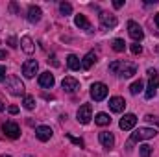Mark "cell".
<instances>
[{
  "instance_id": "4316f807",
  "label": "cell",
  "mask_w": 159,
  "mask_h": 157,
  "mask_svg": "<svg viewBox=\"0 0 159 157\" xmlns=\"http://www.w3.org/2000/svg\"><path fill=\"white\" fill-rule=\"evenodd\" d=\"M24 107H26L28 111H32V109L35 107V98H34V96H24Z\"/></svg>"
},
{
  "instance_id": "7c38bea8",
  "label": "cell",
  "mask_w": 159,
  "mask_h": 157,
  "mask_svg": "<svg viewBox=\"0 0 159 157\" xmlns=\"http://www.w3.org/2000/svg\"><path fill=\"white\" fill-rule=\"evenodd\" d=\"M2 129L6 133V137H9V139H19V135H20V128L15 122H6L2 126Z\"/></svg>"
},
{
  "instance_id": "44dd1931",
  "label": "cell",
  "mask_w": 159,
  "mask_h": 157,
  "mask_svg": "<svg viewBox=\"0 0 159 157\" xmlns=\"http://www.w3.org/2000/svg\"><path fill=\"white\" fill-rule=\"evenodd\" d=\"M67 65H69V69H70V70H80V67H81V61H80L78 56L70 54V56L67 57Z\"/></svg>"
},
{
  "instance_id": "484cf974",
  "label": "cell",
  "mask_w": 159,
  "mask_h": 157,
  "mask_svg": "<svg viewBox=\"0 0 159 157\" xmlns=\"http://www.w3.org/2000/svg\"><path fill=\"white\" fill-rule=\"evenodd\" d=\"M152 146H148V144H143L141 148H139V154H141V157H150L152 155Z\"/></svg>"
},
{
  "instance_id": "836d02e7",
  "label": "cell",
  "mask_w": 159,
  "mask_h": 157,
  "mask_svg": "<svg viewBox=\"0 0 159 157\" xmlns=\"http://www.w3.org/2000/svg\"><path fill=\"white\" fill-rule=\"evenodd\" d=\"M113 6L119 9V7H122V6H124V0H115V2H113Z\"/></svg>"
},
{
  "instance_id": "e0dca14e",
  "label": "cell",
  "mask_w": 159,
  "mask_h": 157,
  "mask_svg": "<svg viewBox=\"0 0 159 157\" xmlns=\"http://www.w3.org/2000/svg\"><path fill=\"white\" fill-rule=\"evenodd\" d=\"M41 15H43V11H41L39 6H30V7H28V15H26V19H28L30 22H39Z\"/></svg>"
},
{
  "instance_id": "f546056e",
  "label": "cell",
  "mask_w": 159,
  "mask_h": 157,
  "mask_svg": "<svg viewBox=\"0 0 159 157\" xmlns=\"http://www.w3.org/2000/svg\"><path fill=\"white\" fill-rule=\"evenodd\" d=\"M144 120H148V122H154V124H157L159 126V117H152V115H146Z\"/></svg>"
},
{
  "instance_id": "8d00e7d4",
  "label": "cell",
  "mask_w": 159,
  "mask_h": 157,
  "mask_svg": "<svg viewBox=\"0 0 159 157\" xmlns=\"http://www.w3.org/2000/svg\"><path fill=\"white\" fill-rule=\"evenodd\" d=\"M48 61H52V65H56V67L59 65V63H57V59H56V56H52V59H48Z\"/></svg>"
},
{
  "instance_id": "5bb4252c",
  "label": "cell",
  "mask_w": 159,
  "mask_h": 157,
  "mask_svg": "<svg viewBox=\"0 0 159 157\" xmlns=\"http://www.w3.org/2000/svg\"><path fill=\"white\" fill-rule=\"evenodd\" d=\"M124 107H126V100H124L122 96H113V98H109V109H111L113 113H122Z\"/></svg>"
},
{
  "instance_id": "4dcf8cb0",
  "label": "cell",
  "mask_w": 159,
  "mask_h": 157,
  "mask_svg": "<svg viewBox=\"0 0 159 157\" xmlns=\"http://www.w3.org/2000/svg\"><path fill=\"white\" fill-rule=\"evenodd\" d=\"M7 43H9V46H11V48H17V46H19V44H17V39H15L13 35H11V37L7 39Z\"/></svg>"
},
{
  "instance_id": "8992f818",
  "label": "cell",
  "mask_w": 159,
  "mask_h": 157,
  "mask_svg": "<svg viewBox=\"0 0 159 157\" xmlns=\"http://www.w3.org/2000/svg\"><path fill=\"white\" fill-rule=\"evenodd\" d=\"M117 24H119V20H117L115 15L106 13V11L100 13V28H102V30H113Z\"/></svg>"
},
{
  "instance_id": "d6a6232c",
  "label": "cell",
  "mask_w": 159,
  "mask_h": 157,
  "mask_svg": "<svg viewBox=\"0 0 159 157\" xmlns=\"http://www.w3.org/2000/svg\"><path fill=\"white\" fill-rule=\"evenodd\" d=\"M7 111H9L11 115H17V113H19V107H17V105H9V107H7Z\"/></svg>"
},
{
  "instance_id": "2e32d148",
  "label": "cell",
  "mask_w": 159,
  "mask_h": 157,
  "mask_svg": "<svg viewBox=\"0 0 159 157\" xmlns=\"http://www.w3.org/2000/svg\"><path fill=\"white\" fill-rule=\"evenodd\" d=\"M54 83H56V79H54V74H50V72H43L39 76V85L43 89H52Z\"/></svg>"
},
{
  "instance_id": "ab89813d",
  "label": "cell",
  "mask_w": 159,
  "mask_h": 157,
  "mask_svg": "<svg viewBox=\"0 0 159 157\" xmlns=\"http://www.w3.org/2000/svg\"><path fill=\"white\" fill-rule=\"evenodd\" d=\"M0 157H11V155H0Z\"/></svg>"
},
{
  "instance_id": "cb8c5ba5",
  "label": "cell",
  "mask_w": 159,
  "mask_h": 157,
  "mask_svg": "<svg viewBox=\"0 0 159 157\" xmlns=\"http://www.w3.org/2000/svg\"><path fill=\"white\" fill-rule=\"evenodd\" d=\"M59 11H61V15H65V17H67V15H70V13H72V6H70L69 2H61V4H59Z\"/></svg>"
},
{
  "instance_id": "9c48e42d",
  "label": "cell",
  "mask_w": 159,
  "mask_h": 157,
  "mask_svg": "<svg viewBox=\"0 0 159 157\" xmlns=\"http://www.w3.org/2000/svg\"><path fill=\"white\" fill-rule=\"evenodd\" d=\"M37 69H39V63L35 61V59H28V61H24V65H22V74H24V78H34L35 74H37Z\"/></svg>"
},
{
  "instance_id": "603a6c76",
  "label": "cell",
  "mask_w": 159,
  "mask_h": 157,
  "mask_svg": "<svg viewBox=\"0 0 159 157\" xmlns=\"http://www.w3.org/2000/svg\"><path fill=\"white\" fill-rule=\"evenodd\" d=\"M143 89H144L143 79H137V81H133V83L129 85V92H131V94H139V92H143Z\"/></svg>"
},
{
  "instance_id": "4fadbf2b",
  "label": "cell",
  "mask_w": 159,
  "mask_h": 157,
  "mask_svg": "<svg viewBox=\"0 0 159 157\" xmlns=\"http://www.w3.org/2000/svg\"><path fill=\"white\" fill-rule=\"evenodd\" d=\"M52 128L50 126H37L35 128V137L39 139L41 142H46V141H50L52 139Z\"/></svg>"
},
{
  "instance_id": "f35d334b",
  "label": "cell",
  "mask_w": 159,
  "mask_h": 157,
  "mask_svg": "<svg viewBox=\"0 0 159 157\" xmlns=\"http://www.w3.org/2000/svg\"><path fill=\"white\" fill-rule=\"evenodd\" d=\"M156 24H157V28H159V13L156 15Z\"/></svg>"
},
{
  "instance_id": "9a60e30c",
  "label": "cell",
  "mask_w": 159,
  "mask_h": 157,
  "mask_svg": "<svg viewBox=\"0 0 159 157\" xmlns=\"http://www.w3.org/2000/svg\"><path fill=\"white\" fill-rule=\"evenodd\" d=\"M98 139H100V144L104 146V148H113L115 146V137H113V133H109V131H102L100 135H98Z\"/></svg>"
},
{
  "instance_id": "d6986e66",
  "label": "cell",
  "mask_w": 159,
  "mask_h": 157,
  "mask_svg": "<svg viewBox=\"0 0 159 157\" xmlns=\"http://www.w3.org/2000/svg\"><path fill=\"white\" fill-rule=\"evenodd\" d=\"M94 63H96V54H94V52H87L85 57L81 59V69H83V70H89Z\"/></svg>"
},
{
  "instance_id": "5b68a950",
  "label": "cell",
  "mask_w": 159,
  "mask_h": 157,
  "mask_svg": "<svg viewBox=\"0 0 159 157\" xmlns=\"http://www.w3.org/2000/svg\"><path fill=\"white\" fill-rule=\"evenodd\" d=\"M107 92H109V91H107V85H106V83H100V81H98V83H93V85H91V98H93L94 102H102V100L107 96Z\"/></svg>"
},
{
  "instance_id": "d590c367",
  "label": "cell",
  "mask_w": 159,
  "mask_h": 157,
  "mask_svg": "<svg viewBox=\"0 0 159 157\" xmlns=\"http://www.w3.org/2000/svg\"><path fill=\"white\" fill-rule=\"evenodd\" d=\"M7 57V52L6 50H0V59H6Z\"/></svg>"
},
{
  "instance_id": "7a4b0ae2",
  "label": "cell",
  "mask_w": 159,
  "mask_h": 157,
  "mask_svg": "<svg viewBox=\"0 0 159 157\" xmlns=\"http://www.w3.org/2000/svg\"><path fill=\"white\" fill-rule=\"evenodd\" d=\"M148 76H150V81H148V89H146L144 96H146L148 100H152V98L156 96L157 89H159V74H157V70L150 69V70H148Z\"/></svg>"
},
{
  "instance_id": "e575fe53",
  "label": "cell",
  "mask_w": 159,
  "mask_h": 157,
  "mask_svg": "<svg viewBox=\"0 0 159 157\" xmlns=\"http://www.w3.org/2000/svg\"><path fill=\"white\" fill-rule=\"evenodd\" d=\"M9 7H11V11H13V13H19V7H17V4H15V2H11V4H9Z\"/></svg>"
},
{
  "instance_id": "74e56055",
  "label": "cell",
  "mask_w": 159,
  "mask_h": 157,
  "mask_svg": "<svg viewBox=\"0 0 159 157\" xmlns=\"http://www.w3.org/2000/svg\"><path fill=\"white\" fill-rule=\"evenodd\" d=\"M2 111H4V102L0 100V113H2Z\"/></svg>"
},
{
  "instance_id": "30bf717a",
  "label": "cell",
  "mask_w": 159,
  "mask_h": 157,
  "mask_svg": "<svg viewBox=\"0 0 159 157\" xmlns=\"http://www.w3.org/2000/svg\"><path fill=\"white\" fill-rule=\"evenodd\" d=\"M135 124H137V117H135V115H131V113L124 115V117L120 118V122H119L120 129H124V131L133 129V128H135Z\"/></svg>"
},
{
  "instance_id": "ba28073f",
  "label": "cell",
  "mask_w": 159,
  "mask_h": 157,
  "mask_svg": "<svg viewBox=\"0 0 159 157\" xmlns=\"http://www.w3.org/2000/svg\"><path fill=\"white\" fill-rule=\"evenodd\" d=\"M128 34H129V37L135 41V43H139V41H143L144 37V32H143V28L135 22V20H129L128 22Z\"/></svg>"
},
{
  "instance_id": "52a82bcc",
  "label": "cell",
  "mask_w": 159,
  "mask_h": 157,
  "mask_svg": "<svg viewBox=\"0 0 159 157\" xmlns=\"http://www.w3.org/2000/svg\"><path fill=\"white\" fill-rule=\"evenodd\" d=\"M76 117H78L80 124H89L91 118H93V107H91V104H83V105L78 109Z\"/></svg>"
},
{
  "instance_id": "d4e9b609",
  "label": "cell",
  "mask_w": 159,
  "mask_h": 157,
  "mask_svg": "<svg viewBox=\"0 0 159 157\" xmlns=\"http://www.w3.org/2000/svg\"><path fill=\"white\" fill-rule=\"evenodd\" d=\"M113 50H115V52H124V50H126V43H124V39H115L113 41Z\"/></svg>"
},
{
  "instance_id": "277c9868",
  "label": "cell",
  "mask_w": 159,
  "mask_h": 157,
  "mask_svg": "<svg viewBox=\"0 0 159 157\" xmlns=\"http://www.w3.org/2000/svg\"><path fill=\"white\" fill-rule=\"evenodd\" d=\"M157 131L154 128H139L131 133V142H139V141H146V139H152L156 137Z\"/></svg>"
},
{
  "instance_id": "f1b7e54d",
  "label": "cell",
  "mask_w": 159,
  "mask_h": 157,
  "mask_svg": "<svg viewBox=\"0 0 159 157\" xmlns=\"http://www.w3.org/2000/svg\"><path fill=\"white\" fill-rule=\"evenodd\" d=\"M67 139H69V141H72L76 146H83V141H81V139H78V137H72L70 133H67Z\"/></svg>"
},
{
  "instance_id": "8fae6325",
  "label": "cell",
  "mask_w": 159,
  "mask_h": 157,
  "mask_svg": "<svg viewBox=\"0 0 159 157\" xmlns=\"http://www.w3.org/2000/svg\"><path fill=\"white\" fill-rule=\"evenodd\" d=\"M61 87L65 89V92H76L80 89V81L76 78H72V76H67V78H63V81H61Z\"/></svg>"
},
{
  "instance_id": "ffe728a7",
  "label": "cell",
  "mask_w": 159,
  "mask_h": 157,
  "mask_svg": "<svg viewBox=\"0 0 159 157\" xmlns=\"http://www.w3.org/2000/svg\"><path fill=\"white\" fill-rule=\"evenodd\" d=\"M20 48H22V50H24L26 54H34V50H35V44H34L32 37L24 35V37L20 39Z\"/></svg>"
},
{
  "instance_id": "6da1fadb",
  "label": "cell",
  "mask_w": 159,
  "mask_h": 157,
  "mask_svg": "<svg viewBox=\"0 0 159 157\" xmlns=\"http://www.w3.org/2000/svg\"><path fill=\"white\" fill-rule=\"evenodd\" d=\"M109 72L117 74L120 78H131L133 74H137V65L131 61H113L109 65Z\"/></svg>"
},
{
  "instance_id": "ac0fdd59",
  "label": "cell",
  "mask_w": 159,
  "mask_h": 157,
  "mask_svg": "<svg viewBox=\"0 0 159 157\" xmlns=\"http://www.w3.org/2000/svg\"><path fill=\"white\" fill-rule=\"evenodd\" d=\"M74 24L78 26L80 30L93 32V26H91V22L87 20V17H85V15H76V17H74Z\"/></svg>"
},
{
  "instance_id": "83f0119b",
  "label": "cell",
  "mask_w": 159,
  "mask_h": 157,
  "mask_svg": "<svg viewBox=\"0 0 159 157\" xmlns=\"http://www.w3.org/2000/svg\"><path fill=\"white\" fill-rule=\"evenodd\" d=\"M129 50H131V54H133V56H139V54L143 52V46H141L139 43H133V44L129 46Z\"/></svg>"
},
{
  "instance_id": "7402d4cb",
  "label": "cell",
  "mask_w": 159,
  "mask_h": 157,
  "mask_svg": "<svg viewBox=\"0 0 159 157\" xmlns=\"http://www.w3.org/2000/svg\"><path fill=\"white\" fill-rule=\"evenodd\" d=\"M94 122L98 124V126H107V124H111V118L107 113H98L96 117H94Z\"/></svg>"
},
{
  "instance_id": "1f68e13d",
  "label": "cell",
  "mask_w": 159,
  "mask_h": 157,
  "mask_svg": "<svg viewBox=\"0 0 159 157\" xmlns=\"http://www.w3.org/2000/svg\"><path fill=\"white\" fill-rule=\"evenodd\" d=\"M4 79H6V67L0 65V81H4Z\"/></svg>"
},
{
  "instance_id": "3957f363",
  "label": "cell",
  "mask_w": 159,
  "mask_h": 157,
  "mask_svg": "<svg viewBox=\"0 0 159 157\" xmlns=\"http://www.w3.org/2000/svg\"><path fill=\"white\" fill-rule=\"evenodd\" d=\"M7 92L13 96H22L24 94V83L17 76H9L7 78Z\"/></svg>"
}]
</instances>
